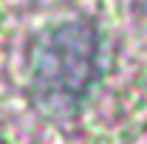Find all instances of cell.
<instances>
[{"instance_id": "cell-1", "label": "cell", "mask_w": 147, "mask_h": 144, "mask_svg": "<svg viewBox=\"0 0 147 144\" xmlns=\"http://www.w3.org/2000/svg\"><path fill=\"white\" fill-rule=\"evenodd\" d=\"M93 73V40L82 26H65L45 34L37 45L34 85L45 102L68 105L82 96Z\"/></svg>"}]
</instances>
